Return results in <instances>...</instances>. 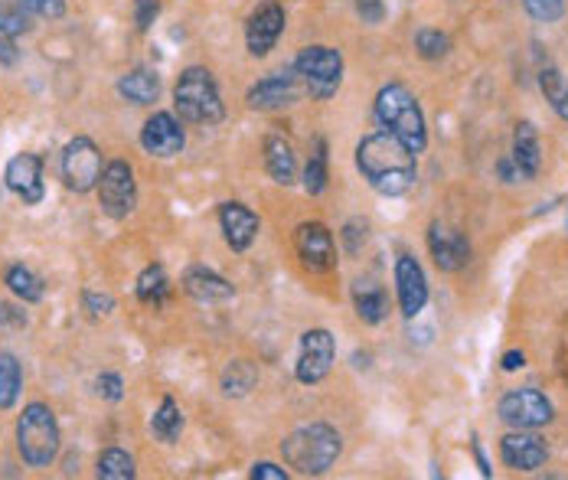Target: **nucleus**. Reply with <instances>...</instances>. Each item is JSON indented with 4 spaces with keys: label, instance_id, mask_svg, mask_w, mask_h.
I'll use <instances>...</instances> for the list:
<instances>
[{
    "label": "nucleus",
    "instance_id": "obj_1",
    "mask_svg": "<svg viewBox=\"0 0 568 480\" xmlns=\"http://www.w3.org/2000/svg\"><path fill=\"white\" fill-rule=\"evenodd\" d=\"M356 167L366 183L382 196H402L415 187V151H409L392 131H376L356 147Z\"/></svg>",
    "mask_w": 568,
    "mask_h": 480
},
{
    "label": "nucleus",
    "instance_id": "obj_2",
    "mask_svg": "<svg viewBox=\"0 0 568 480\" xmlns=\"http://www.w3.org/2000/svg\"><path fill=\"white\" fill-rule=\"evenodd\" d=\"M340 451H343V438L337 428H330L327 422L304 425L281 441L284 464L294 467V471L304 477H317L330 471V467L337 464Z\"/></svg>",
    "mask_w": 568,
    "mask_h": 480
},
{
    "label": "nucleus",
    "instance_id": "obj_3",
    "mask_svg": "<svg viewBox=\"0 0 568 480\" xmlns=\"http://www.w3.org/2000/svg\"><path fill=\"white\" fill-rule=\"evenodd\" d=\"M376 121L386 131H392L409 151L422 154L428 144V128H425V115L418 108L415 95L405 89V85L392 82L382 85L376 95Z\"/></svg>",
    "mask_w": 568,
    "mask_h": 480
},
{
    "label": "nucleus",
    "instance_id": "obj_4",
    "mask_svg": "<svg viewBox=\"0 0 568 480\" xmlns=\"http://www.w3.org/2000/svg\"><path fill=\"white\" fill-rule=\"evenodd\" d=\"M17 448L30 467H49L59 454V422L49 405L30 402L17 418Z\"/></svg>",
    "mask_w": 568,
    "mask_h": 480
},
{
    "label": "nucleus",
    "instance_id": "obj_5",
    "mask_svg": "<svg viewBox=\"0 0 568 480\" xmlns=\"http://www.w3.org/2000/svg\"><path fill=\"white\" fill-rule=\"evenodd\" d=\"M174 105L180 118L190 121V125H216V121H222V98H219L213 72L190 66L177 79Z\"/></svg>",
    "mask_w": 568,
    "mask_h": 480
},
{
    "label": "nucleus",
    "instance_id": "obj_6",
    "mask_svg": "<svg viewBox=\"0 0 568 480\" xmlns=\"http://www.w3.org/2000/svg\"><path fill=\"white\" fill-rule=\"evenodd\" d=\"M294 69L304 82V89L314 98H330L340 89L343 79V56L330 46H307L304 53L294 59Z\"/></svg>",
    "mask_w": 568,
    "mask_h": 480
},
{
    "label": "nucleus",
    "instance_id": "obj_7",
    "mask_svg": "<svg viewBox=\"0 0 568 480\" xmlns=\"http://www.w3.org/2000/svg\"><path fill=\"white\" fill-rule=\"evenodd\" d=\"M59 167H63V180L69 190L76 193H89L98 187V180H102V151L95 147L92 138H72L63 151V160H59Z\"/></svg>",
    "mask_w": 568,
    "mask_h": 480
},
{
    "label": "nucleus",
    "instance_id": "obj_8",
    "mask_svg": "<svg viewBox=\"0 0 568 480\" xmlns=\"http://www.w3.org/2000/svg\"><path fill=\"white\" fill-rule=\"evenodd\" d=\"M98 203H102L105 216L125 219L134 206H138V183H134V170L125 160H111L98 180Z\"/></svg>",
    "mask_w": 568,
    "mask_h": 480
},
{
    "label": "nucleus",
    "instance_id": "obj_9",
    "mask_svg": "<svg viewBox=\"0 0 568 480\" xmlns=\"http://www.w3.org/2000/svg\"><path fill=\"white\" fill-rule=\"evenodd\" d=\"M333 356H337V343H333V334L324 327L317 330H307L301 337V356H298V366H294V376L298 383L304 386H317L320 379L330 373L333 366Z\"/></svg>",
    "mask_w": 568,
    "mask_h": 480
},
{
    "label": "nucleus",
    "instance_id": "obj_10",
    "mask_svg": "<svg viewBox=\"0 0 568 480\" xmlns=\"http://www.w3.org/2000/svg\"><path fill=\"white\" fill-rule=\"evenodd\" d=\"M500 418L513 428H542L552 422V402L539 389H513L500 399Z\"/></svg>",
    "mask_w": 568,
    "mask_h": 480
},
{
    "label": "nucleus",
    "instance_id": "obj_11",
    "mask_svg": "<svg viewBox=\"0 0 568 480\" xmlns=\"http://www.w3.org/2000/svg\"><path fill=\"white\" fill-rule=\"evenodd\" d=\"M294 249L307 272H330L337 265V245L324 223H301L294 232Z\"/></svg>",
    "mask_w": 568,
    "mask_h": 480
},
{
    "label": "nucleus",
    "instance_id": "obj_12",
    "mask_svg": "<svg viewBox=\"0 0 568 480\" xmlns=\"http://www.w3.org/2000/svg\"><path fill=\"white\" fill-rule=\"evenodd\" d=\"M304 82L298 76V69L291 72H271L262 82H255L249 89V105L255 112H271V108H284L294 105L304 95Z\"/></svg>",
    "mask_w": 568,
    "mask_h": 480
},
{
    "label": "nucleus",
    "instance_id": "obj_13",
    "mask_svg": "<svg viewBox=\"0 0 568 480\" xmlns=\"http://www.w3.org/2000/svg\"><path fill=\"white\" fill-rule=\"evenodd\" d=\"M284 33V7L268 0V4L255 7L249 23H245V43H249L252 56H268L275 49L278 36Z\"/></svg>",
    "mask_w": 568,
    "mask_h": 480
},
{
    "label": "nucleus",
    "instance_id": "obj_14",
    "mask_svg": "<svg viewBox=\"0 0 568 480\" xmlns=\"http://www.w3.org/2000/svg\"><path fill=\"white\" fill-rule=\"evenodd\" d=\"M183 144H187V134H183L180 121L170 112H157L144 121L141 147L151 157H174V154L183 151Z\"/></svg>",
    "mask_w": 568,
    "mask_h": 480
},
{
    "label": "nucleus",
    "instance_id": "obj_15",
    "mask_svg": "<svg viewBox=\"0 0 568 480\" xmlns=\"http://www.w3.org/2000/svg\"><path fill=\"white\" fill-rule=\"evenodd\" d=\"M4 180H7V190L17 193L27 206H36L46 193L43 190V160L30 151H23L10 160L4 170Z\"/></svg>",
    "mask_w": 568,
    "mask_h": 480
},
{
    "label": "nucleus",
    "instance_id": "obj_16",
    "mask_svg": "<svg viewBox=\"0 0 568 480\" xmlns=\"http://www.w3.org/2000/svg\"><path fill=\"white\" fill-rule=\"evenodd\" d=\"M395 285H399V307H402L405 317L412 320L425 311L428 281H425L422 265H418L412 255H402L399 262H395Z\"/></svg>",
    "mask_w": 568,
    "mask_h": 480
},
{
    "label": "nucleus",
    "instance_id": "obj_17",
    "mask_svg": "<svg viewBox=\"0 0 568 480\" xmlns=\"http://www.w3.org/2000/svg\"><path fill=\"white\" fill-rule=\"evenodd\" d=\"M428 249L441 272H461V268L471 262V245H467V239L451 226H441V223L431 226Z\"/></svg>",
    "mask_w": 568,
    "mask_h": 480
},
{
    "label": "nucleus",
    "instance_id": "obj_18",
    "mask_svg": "<svg viewBox=\"0 0 568 480\" xmlns=\"http://www.w3.org/2000/svg\"><path fill=\"white\" fill-rule=\"evenodd\" d=\"M500 458L506 467H513V471H536V467L546 464L549 451H546V441L520 428V432L506 435L500 441Z\"/></svg>",
    "mask_w": 568,
    "mask_h": 480
},
{
    "label": "nucleus",
    "instance_id": "obj_19",
    "mask_svg": "<svg viewBox=\"0 0 568 480\" xmlns=\"http://www.w3.org/2000/svg\"><path fill=\"white\" fill-rule=\"evenodd\" d=\"M219 223H222V232H226V242H229L232 252L249 249L258 236V229H262L258 216L242 203H222L219 206Z\"/></svg>",
    "mask_w": 568,
    "mask_h": 480
},
{
    "label": "nucleus",
    "instance_id": "obj_20",
    "mask_svg": "<svg viewBox=\"0 0 568 480\" xmlns=\"http://www.w3.org/2000/svg\"><path fill=\"white\" fill-rule=\"evenodd\" d=\"M183 288H187L190 298L203 301V304L229 301L232 294H236L226 278H219L213 268H203V265H196V268H190L187 275H183Z\"/></svg>",
    "mask_w": 568,
    "mask_h": 480
},
{
    "label": "nucleus",
    "instance_id": "obj_21",
    "mask_svg": "<svg viewBox=\"0 0 568 480\" xmlns=\"http://www.w3.org/2000/svg\"><path fill=\"white\" fill-rule=\"evenodd\" d=\"M265 167L275 183L281 187H291L294 177H298V157H294L291 141H284L281 134H268L265 138Z\"/></svg>",
    "mask_w": 568,
    "mask_h": 480
},
{
    "label": "nucleus",
    "instance_id": "obj_22",
    "mask_svg": "<svg viewBox=\"0 0 568 480\" xmlns=\"http://www.w3.org/2000/svg\"><path fill=\"white\" fill-rule=\"evenodd\" d=\"M513 164L520 170V177L533 180L542 167V147H539V134H536V125H529V121H520L516 125V134H513Z\"/></svg>",
    "mask_w": 568,
    "mask_h": 480
},
{
    "label": "nucleus",
    "instance_id": "obj_23",
    "mask_svg": "<svg viewBox=\"0 0 568 480\" xmlns=\"http://www.w3.org/2000/svg\"><path fill=\"white\" fill-rule=\"evenodd\" d=\"M118 92L121 98H128L131 105H151L160 95V79L151 69H131L128 76H121Z\"/></svg>",
    "mask_w": 568,
    "mask_h": 480
},
{
    "label": "nucleus",
    "instance_id": "obj_24",
    "mask_svg": "<svg viewBox=\"0 0 568 480\" xmlns=\"http://www.w3.org/2000/svg\"><path fill=\"white\" fill-rule=\"evenodd\" d=\"M353 304H356V314H360L363 324H379L386 317L389 304H386V294H382L379 285L373 281H356L353 285Z\"/></svg>",
    "mask_w": 568,
    "mask_h": 480
},
{
    "label": "nucleus",
    "instance_id": "obj_25",
    "mask_svg": "<svg viewBox=\"0 0 568 480\" xmlns=\"http://www.w3.org/2000/svg\"><path fill=\"white\" fill-rule=\"evenodd\" d=\"M151 432H154L157 441H164V445H174V441L180 438V432H183V412H180V405L170 399V396L160 402V409L154 412Z\"/></svg>",
    "mask_w": 568,
    "mask_h": 480
},
{
    "label": "nucleus",
    "instance_id": "obj_26",
    "mask_svg": "<svg viewBox=\"0 0 568 480\" xmlns=\"http://www.w3.org/2000/svg\"><path fill=\"white\" fill-rule=\"evenodd\" d=\"M23 373L14 353H0V412L14 409V402L20 396Z\"/></svg>",
    "mask_w": 568,
    "mask_h": 480
},
{
    "label": "nucleus",
    "instance_id": "obj_27",
    "mask_svg": "<svg viewBox=\"0 0 568 480\" xmlns=\"http://www.w3.org/2000/svg\"><path fill=\"white\" fill-rule=\"evenodd\" d=\"M258 383V369L249 363V360H236L226 366V373H222V392L226 396H249Z\"/></svg>",
    "mask_w": 568,
    "mask_h": 480
},
{
    "label": "nucleus",
    "instance_id": "obj_28",
    "mask_svg": "<svg viewBox=\"0 0 568 480\" xmlns=\"http://www.w3.org/2000/svg\"><path fill=\"white\" fill-rule=\"evenodd\" d=\"M4 285L14 291L20 301H27V304H36V301L43 298V281L36 278L30 268H23V265H10L7 268Z\"/></svg>",
    "mask_w": 568,
    "mask_h": 480
},
{
    "label": "nucleus",
    "instance_id": "obj_29",
    "mask_svg": "<svg viewBox=\"0 0 568 480\" xmlns=\"http://www.w3.org/2000/svg\"><path fill=\"white\" fill-rule=\"evenodd\" d=\"M95 474L102 480H131L134 477V458L121 448H108V451L98 454Z\"/></svg>",
    "mask_w": 568,
    "mask_h": 480
},
{
    "label": "nucleus",
    "instance_id": "obj_30",
    "mask_svg": "<svg viewBox=\"0 0 568 480\" xmlns=\"http://www.w3.org/2000/svg\"><path fill=\"white\" fill-rule=\"evenodd\" d=\"M539 85H542V95H546V102L555 108V115L568 121V82L562 79V72L549 66L539 72Z\"/></svg>",
    "mask_w": 568,
    "mask_h": 480
},
{
    "label": "nucleus",
    "instance_id": "obj_31",
    "mask_svg": "<svg viewBox=\"0 0 568 480\" xmlns=\"http://www.w3.org/2000/svg\"><path fill=\"white\" fill-rule=\"evenodd\" d=\"M33 10L23 0H0V36H20L27 33L33 23Z\"/></svg>",
    "mask_w": 568,
    "mask_h": 480
},
{
    "label": "nucleus",
    "instance_id": "obj_32",
    "mask_svg": "<svg viewBox=\"0 0 568 480\" xmlns=\"http://www.w3.org/2000/svg\"><path fill=\"white\" fill-rule=\"evenodd\" d=\"M167 291H170V281H167V272L160 265H147L141 278H138V298L144 304H164L167 298Z\"/></svg>",
    "mask_w": 568,
    "mask_h": 480
},
{
    "label": "nucleus",
    "instance_id": "obj_33",
    "mask_svg": "<svg viewBox=\"0 0 568 480\" xmlns=\"http://www.w3.org/2000/svg\"><path fill=\"white\" fill-rule=\"evenodd\" d=\"M304 187L311 196L324 193L327 190V144L317 141V151L307 160V170H304Z\"/></svg>",
    "mask_w": 568,
    "mask_h": 480
},
{
    "label": "nucleus",
    "instance_id": "obj_34",
    "mask_svg": "<svg viewBox=\"0 0 568 480\" xmlns=\"http://www.w3.org/2000/svg\"><path fill=\"white\" fill-rule=\"evenodd\" d=\"M448 46H451V40L441 30H418V36H415V49L425 59H441L448 53Z\"/></svg>",
    "mask_w": 568,
    "mask_h": 480
},
{
    "label": "nucleus",
    "instance_id": "obj_35",
    "mask_svg": "<svg viewBox=\"0 0 568 480\" xmlns=\"http://www.w3.org/2000/svg\"><path fill=\"white\" fill-rule=\"evenodd\" d=\"M529 17L542 20V23H555L565 14V0H523Z\"/></svg>",
    "mask_w": 568,
    "mask_h": 480
},
{
    "label": "nucleus",
    "instance_id": "obj_36",
    "mask_svg": "<svg viewBox=\"0 0 568 480\" xmlns=\"http://www.w3.org/2000/svg\"><path fill=\"white\" fill-rule=\"evenodd\" d=\"M157 14H160V0H134V23H138L141 33L151 30Z\"/></svg>",
    "mask_w": 568,
    "mask_h": 480
},
{
    "label": "nucleus",
    "instance_id": "obj_37",
    "mask_svg": "<svg viewBox=\"0 0 568 480\" xmlns=\"http://www.w3.org/2000/svg\"><path fill=\"white\" fill-rule=\"evenodd\" d=\"M82 304L92 317H105V314L115 311V298H111V294H98V291H85Z\"/></svg>",
    "mask_w": 568,
    "mask_h": 480
},
{
    "label": "nucleus",
    "instance_id": "obj_38",
    "mask_svg": "<svg viewBox=\"0 0 568 480\" xmlns=\"http://www.w3.org/2000/svg\"><path fill=\"white\" fill-rule=\"evenodd\" d=\"M36 17H43V20H59L66 14V0H23Z\"/></svg>",
    "mask_w": 568,
    "mask_h": 480
},
{
    "label": "nucleus",
    "instance_id": "obj_39",
    "mask_svg": "<svg viewBox=\"0 0 568 480\" xmlns=\"http://www.w3.org/2000/svg\"><path fill=\"white\" fill-rule=\"evenodd\" d=\"M95 389H98V396H105L108 402H118L121 396H125V386H121V376L118 373H102L95 379Z\"/></svg>",
    "mask_w": 568,
    "mask_h": 480
},
{
    "label": "nucleus",
    "instance_id": "obj_40",
    "mask_svg": "<svg viewBox=\"0 0 568 480\" xmlns=\"http://www.w3.org/2000/svg\"><path fill=\"white\" fill-rule=\"evenodd\" d=\"M356 14L363 17V23H382L386 4H382V0H356Z\"/></svg>",
    "mask_w": 568,
    "mask_h": 480
},
{
    "label": "nucleus",
    "instance_id": "obj_41",
    "mask_svg": "<svg viewBox=\"0 0 568 480\" xmlns=\"http://www.w3.org/2000/svg\"><path fill=\"white\" fill-rule=\"evenodd\" d=\"M252 477L255 480H284V477H288V471L278 467V464H271V461H258L252 467Z\"/></svg>",
    "mask_w": 568,
    "mask_h": 480
},
{
    "label": "nucleus",
    "instance_id": "obj_42",
    "mask_svg": "<svg viewBox=\"0 0 568 480\" xmlns=\"http://www.w3.org/2000/svg\"><path fill=\"white\" fill-rule=\"evenodd\" d=\"M20 59L17 46H14V36H0V63L4 66H14Z\"/></svg>",
    "mask_w": 568,
    "mask_h": 480
},
{
    "label": "nucleus",
    "instance_id": "obj_43",
    "mask_svg": "<svg viewBox=\"0 0 568 480\" xmlns=\"http://www.w3.org/2000/svg\"><path fill=\"white\" fill-rule=\"evenodd\" d=\"M343 242H347L350 252L360 249V223H350V226H347V232H343Z\"/></svg>",
    "mask_w": 568,
    "mask_h": 480
},
{
    "label": "nucleus",
    "instance_id": "obj_44",
    "mask_svg": "<svg viewBox=\"0 0 568 480\" xmlns=\"http://www.w3.org/2000/svg\"><path fill=\"white\" fill-rule=\"evenodd\" d=\"M523 363H526V356H523L520 350H510V353L503 356V369H506V373H513V369H520Z\"/></svg>",
    "mask_w": 568,
    "mask_h": 480
},
{
    "label": "nucleus",
    "instance_id": "obj_45",
    "mask_svg": "<svg viewBox=\"0 0 568 480\" xmlns=\"http://www.w3.org/2000/svg\"><path fill=\"white\" fill-rule=\"evenodd\" d=\"M0 320H14V324H27V317L23 314H14V307L0 304Z\"/></svg>",
    "mask_w": 568,
    "mask_h": 480
}]
</instances>
